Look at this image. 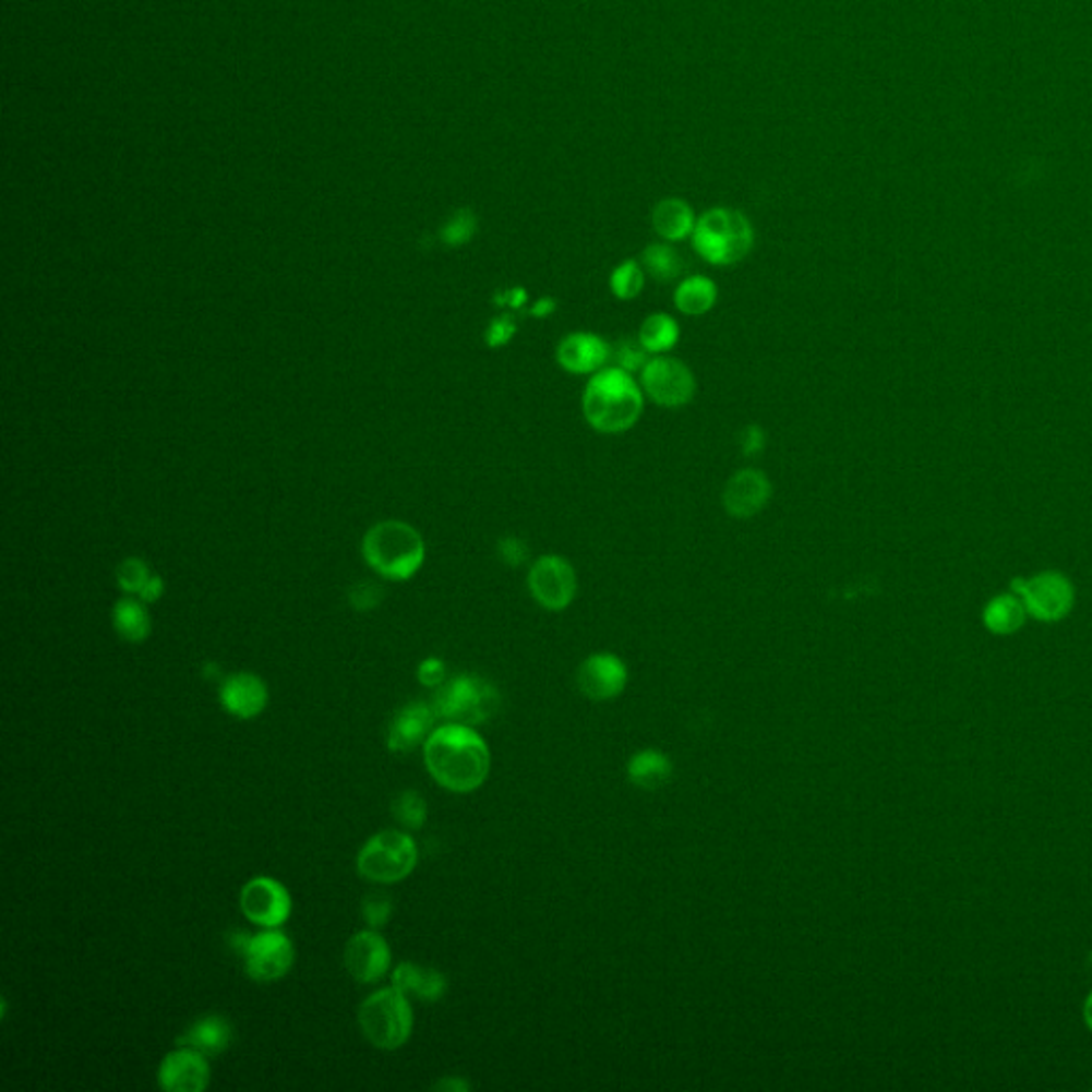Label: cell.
<instances>
[{"label": "cell", "mask_w": 1092, "mask_h": 1092, "mask_svg": "<svg viewBox=\"0 0 1092 1092\" xmlns=\"http://www.w3.org/2000/svg\"><path fill=\"white\" fill-rule=\"evenodd\" d=\"M425 766L431 777L451 792H475L491 766L487 743L470 725L446 723L425 741Z\"/></svg>", "instance_id": "cell-1"}, {"label": "cell", "mask_w": 1092, "mask_h": 1092, "mask_svg": "<svg viewBox=\"0 0 1092 1092\" xmlns=\"http://www.w3.org/2000/svg\"><path fill=\"white\" fill-rule=\"evenodd\" d=\"M645 397L629 372L607 368L593 374L583 391L585 421L600 433H623L643 415Z\"/></svg>", "instance_id": "cell-2"}, {"label": "cell", "mask_w": 1092, "mask_h": 1092, "mask_svg": "<svg viewBox=\"0 0 1092 1092\" xmlns=\"http://www.w3.org/2000/svg\"><path fill=\"white\" fill-rule=\"evenodd\" d=\"M696 252L715 267H728L743 261L754 248V227L743 212L712 207L696 220L692 233Z\"/></svg>", "instance_id": "cell-3"}, {"label": "cell", "mask_w": 1092, "mask_h": 1092, "mask_svg": "<svg viewBox=\"0 0 1092 1092\" xmlns=\"http://www.w3.org/2000/svg\"><path fill=\"white\" fill-rule=\"evenodd\" d=\"M365 560L374 571L393 580H406L423 566L425 544L417 529L399 521L372 527L365 536Z\"/></svg>", "instance_id": "cell-4"}, {"label": "cell", "mask_w": 1092, "mask_h": 1092, "mask_svg": "<svg viewBox=\"0 0 1092 1092\" xmlns=\"http://www.w3.org/2000/svg\"><path fill=\"white\" fill-rule=\"evenodd\" d=\"M412 1007L399 988H384L359 1007V1027L365 1040L381 1049H397L412 1035Z\"/></svg>", "instance_id": "cell-5"}, {"label": "cell", "mask_w": 1092, "mask_h": 1092, "mask_svg": "<svg viewBox=\"0 0 1092 1092\" xmlns=\"http://www.w3.org/2000/svg\"><path fill=\"white\" fill-rule=\"evenodd\" d=\"M419 860L412 837L397 830H382L357 855V871L374 884H397L406 879Z\"/></svg>", "instance_id": "cell-6"}, {"label": "cell", "mask_w": 1092, "mask_h": 1092, "mask_svg": "<svg viewBox=\"0 0 1092 1092\" xmlns=\"http://www.w3.org/2000/svg\"><path fill=\"white\" fill-rule=\"evenodd\" d=\"M497 707V692L482 679L457 676L442 685L433 698L435 717L453 723L475 725L489 719Z\"/></svg>", "instance_id": "cell-7"}, {"label": "cell", "mask_w": 1092, "mask_h": 1092, "mask_svg": "<svg viewBox=\"0 0 1092 1092\" xmlns=\"http://www.w3.org/2000/svg\"><path fill=\"white\" fill-rule=\"evenodd\" d=\"M236 946L243 953L248 977L254 982H276L285 977L295 962L292 941L276 928H267L252 937L241 935Z\"/></svg>", "instance_id": "cell-8"}, {"label": "cell", "mask_w": 1092, "mask_h": 1092, "mask_svg": "<svg viewBox=\"0 0 1092 1092\" xmlns=\"http://www.w3.org/2000/svg\"><path fill=\"white\" fill-rule=\"evenodd\" d=\"M531 598L547 611L568 609L576 596V572L562 555H542L533 562L527 576Z\"/></svg>", "instance_id": "cell-9"}, {"label": "cell", "mask_w": 1092, "mask_h": 1092, "mask_svg": "<svg viewBox=\"0 0 1092 1092\" xmlns=\"http://www.w3.org/2000/svg\"><path fill=\"white\" fill-rule=\"evenodd\" d=\"M643 391L664 408L687 406L696 395V379L692 370L672 357L649 359L640 372Z\"/></svg>", "instance_id": "cell-10"}, {"label": "cell", "mask_w": 1092, "mask_h": 1092, "mask_svg": "<svg viewBox=\"0 0 1092 1092\" xmlns=\"http://www.w3.org/2000/svg\"><path fill=\"white\" fill-rule=\"evenodd\" d=\"M239 907L256 926L278 928L290 915V895L274 877H254L241 888Z\"/></svg>", "instance_id": "cell-11"}, {"label": "cell", "mask_w": 1092, "mask_h": 1092, "mask_svg": "<svg viewBox=\"0 0 1092 1092\" xmlns=\"http://www.w3.org/2000/svg\"><path fill=\"white\" fill-rule=\"evenodd\" d=\"M209 1063L207 1056L192 1049L178 1047L169 1052L158 1069V1084L167 1092H201L209 1087Z\"/></svg>", "instance_id": "cell-12"}, {"label": "cell", "mask_w": 1092, "mask_h": 1092, "mask_svg": "<svg viewBox=\"0 0 1092 1092\" xmlns=\"http://www.w3.org/2000/svg\"><path fill=\"white\" fill-rule=\"evenodd\" d=\"M344 962L352 980L374 984L384 977L391 967V950L376 931H361L346 944Z\"/></svg>", "instance_id": "cell-13"}, {"label": "cell", "mask_w": 1092, "mask_h": 1092, "mask_svg": "<svg viewBox=\"0 0 1092 1092\" xmlns=\"http://www.w3.org/2000/svg\"><path fill=\"white\" fill-rule=\"evenodd\" d=\"M772 487L760 470H739L725 482L723 508L734 519H752L770 502Z\"/></svg>", "instance_id": "cell-14"}, {"label": "cell", "mask_w": 1092, "mask_h": 1092, "mask_svg": "<svg viewBox=\"0 0 1092 1092\" xmlns=\"http://www.w3.org/2000/svg\"><path fill=\"white\" fill-rule=\"evenodd\" d=\"M627 670L613 653H596L578 668V687L591 700H611L625 687Z\"/></svg>", "instance_id": "cell-15"}, {"label": "cell", "mask_w": 1092, "mask_h": 1092, "mask_svg": "<svg viewBox=\"0 0 1092 1092\" xmlns=\"http://www.w3.org/2000/svg\"><path fill=\"white\" fill-rule=\"evenodd\" d=\"M611 359V346L596 333L566 335L557 346V363L571 374H598Z\"/></svg>", "instance_id": "cell-16"}, {"label": "cell", "mask_w": 1092, "mask_h": 1092, "mask_svg": "<svg viewBox=\"0 0 1092 1092\" xmlns=\"http://www.w3.org/2000/svg\"><path fill=\"white\" fill-rule=\"evenodd\" d=\"M1018 591L1022 596L1027 611L1044 621L1065 617L1071 609V589L1060 576L1054 574L1033 578L1031 583H1024L1022 589Z\"/></svg>", "instance_id": "cell-17"}, {"label": "cell", "mask_w": 1092, "mask_h": 1092, "mask_svg": "<svg viewBox=\"0 0 1092 1092\" xmlns=\"http://www.w3.org/2000/svg\"><path fill=\"white\" fill-rule=\"evenodd\" d=\"M267 685L252 672H238L225 679L220 687V703L239 719H252L267 707Z\"/></svg>", "instance_id": "cell-18"}, {"label": "cell", "mask_w": 1092, "mask_h": 1092, "mask_svg": "<svg viewBox=\"0 0 1092 1092\" xmlns=\"http://www.w3.org/2000/svg\"><path fill=\"white\" fill-rule=\"evenodd\" d=\"M435 711L425 703H410L397 712L388 725L386 747L395 754H406L428 739Z\"/></svg>", "instance_id": "cell-19"}, {"label": "cell", "mask_w": 1092, "mask_h": 1092, "mask_svg": "<svg viewBox=\"0 0 1092 1092\" xmlns=\"http://www.w3.org/2000/svg\"><path fill=\"white\" fill-rule=\"evenodd\" d=\"M393 986L408 997L421 1000H437L446 993V980L440 971L428 969L415 962H401L393 971Z\"/></svg>", "instance_id": "cell-20"}, {"label": "cell", "mask_w": 1092, "mask_h": 1092, "mask_svg": "<svg viewBox=\"0 0 1092 1092\" xmlns=\"http://www.w3.org/2000/svg\"><path fill=\"white\" fill-rule=\"evenodd\" d=\"M231 1037H233L231 1024L223 1016H205V1018L196 1020L191 1029L178 1040V1045L192 1047L209 1058V1056H218L220 1052H225L231 1044Z\"/></svg>", "instance_id": "cell-21"}, {"label": "cell", "mask_w": 1092, "mask_h": 1092, "mask_svg": "<svg viewBox=\"0 0 1092 1092\" xmlns=\"http://www.w3.org/2000/svg\"><path fill=\"white\" fill-rule=\"evenodd\" d=\"M653 229L665 241L687 239L696 229L694 209L683 199H664L653 209Z\"/></svg>", "instance_id": "cell-22"}, {"label": "cell", "mask_w": 1092, "mask_h": 1092, "mask_svg": "<svg viewBox=\"0 0 1092 1092\" xmlns=\"http://www.w3.org/2000/svg\"><path fill=\"white\" fill-rule=\"evenodd\" d=\"M717 286L707 276H689L674 288V305L687 316H703L717 303Z\"/></svg>", "instance_id": "cell-23"}, {"label": "cell", "mask_w": 1092, "mask_h": 1092, "mask_svg": "<svg viewBox=\"0 0 1092 1092\" xmlns=\"http://www.w3.org/2000/svg\"><path fill=\"white\" fill-rule=\"evenodd\" d=\"M627 772H629V779L638 788L656 790V788H662L665 781L670 779L672 766H670V761H668L664 754L647 749V752H640V754H636L632 758L629 766H627Z\"/></svg>", "instance_id": "cell-24"}, {"label": "cell", "mask_w": 1092, "mask_h": 1092, "mask_svg": "<svg viewBox=\"0 0 1092 1092\" xmlns=\"http://www.w3.org/2000/svg\"><path fill=\"white\" fill-rule=\"evenodd\" d=\"M643 269L658 283H672L683 274V259L670 243H651L640 256Z\"/></svg>", "instance_id": "cell-25"}, {"label": "cell", "mask_w": 1092, "mask_h": 1092, "mask_svg": "<svg viewBox=\"0 0 1092 1092\" xmlns=\"http://www.w3.org/2000/svg\"><path fill=\"white\" fill-rule=\"evenodd\" d=\"M638 339H640V344L645 346V350L649 355L668 352L679 341V323L670 314H665V312L649 314L645 319V323L640 325Z\"/></svg>", "instance_id": "cell-26"}, {"label": "cell", "mask_w": 1092, "mask_h": 1092, "mask_svg": "<svg viewBox=\"0 0 1092 1092\" xmlns=\"http://www.w3.org/2000/svg\"><path fill=\"white\" fill-rule=\"evenodd\" d=\"M113 625L122 638L129 643H142L149 636L152 623L147 611L137 600H122L113 609Z\"/></svg>", "instance_id": "cell-27"}, {"label": "cell", "mask_w": 1092, "mask_h": 1092, "mask_svg": "<svg viewBox=\"0 0 1092 1092\" xmlns=\"http://www.w3.org/2000/svg\"><path fill=\"white\" fill-rule=\"evenodd\" d=\"M1024 602L1016 598H998L986 609V625L995 634H1011L1024 623Z\"/></svg>", "instance_id": "cell-28"}, {"label": "cell", "mask_w": 1092, "mask_h": 1092, "mask_svg": "<svg viewBox=\"0 0 1092 1092\" xmlns=\"http://www.w3.org/2000/svg\"><path fill=\"white\" fill-rule=\"evenodd\" d=\"M645 288V269L640 265V261L636 259H627L623 263H619L617 267L613 269L611 274V290L617 299H623V301H632L636 299Z\"/></svg>", "instance_id": "cell-29"}, {"label": "cell", "mask_w": 1092, "mask_h": 1092, "mask_svg": "<svg viewBox=\"0 0 1092 1092\" xmlns=\"http://www.w3.org/2000/svg\"><path fill=\"white\" fill-rule=\"evenodd\" d=\"M393 815L397 817L399 824H404L406 828H421L425 824V817H428V805L425 801L421 799V794L417 792H401L395 801H393Z\"/></svg>", "instance_id": "cell-30"}, {"label": "cell", "mask_w": 1092, "mask_h": 1092, "mask_svg": "<svg viewBox=\"0 0 1092 1092\" xmlns=\"http://www.w3.org/2000/svg\"><path fill=\"white\" fill-rule=\"evenodd\" d=\"M611 359L615 368L634 374L643 372V368L649 361V352L645 350L640 339H619L615 346H611Z\"/></svg>", "instance_id": "cell-31"}, {"label": "cell", "mask_w": 1092, "mask_h": 1092, "mask_svg": "<svg viewBox=\"0 0 1092 1092\" xmlns=\"http://www.w3.org/2000/svg\"><path fill=\"white\" fill-rule=\"evenodd\" d=\"M476 229H478V223H476L475 212L470 209H457L448 220L446 225L442 227V241L446 245H464L468 243L470 239L475 238Z\"/></svg>", "instance_id": "cell-32"}, {"label": "cell", "mask_w": 1092, "mask_h": 1092, "mask_svg": "<svg viewBox=\"0 0 1092 1092\" xmlns=\"http://www.w3.org/2000/svg\"><path fill=\"white\" fill-rule=\"evenodd\" d=\"M363 917L365 922L372 926V928H381L386 924V920L391 917V911H393V902L388 897L384 895H370L365 901H363Z\"/></svg>", "instance_id": "cell-33"}, {"label": "cell", "mask_w": 1092, "mask_h": 1092, "mask_svg": "<svg viewBox=\"0 0 1092 1092\" xmlns=\"http://www.w3.org/2000/svg\"><path fill=\"white\" fill-rule=\"evenodd\" d=\"M515 333H517V321L511 314H502L491 321L484 339L491 348H500L506 346L515 337Z\"/></svg>", "instance_id": "cell-34"}, {"label": "cell", "mask_w": 1092, "mask_h": 1092, "mask_svg": "<svg viewBox=\"0 0 1092 1092\" xmlns=\"http://www.w3.org/2000/svg\"><path fill=\"white\" fill-rule=\"evenodd\" d=\"M497 555L504 564L508 566H521L529 557V547L523 538L517 536H506L497 542Z\"/></svg>", "instance_id": "cell-35"}, {"label": "cell", "mask_w": 1092, "mask_h": 1092, "mask_svg": "<svg viewBox=\"0 0 1092 1092\" xmlns=\"http://www.w3.org/2000/svg\"><path fill=\"white\" fill-rule=\"evenodd\" d=\"M149 576H147V571L143 568L142 562H127L120 571V585L127 589V591H140L142 593L143 587L147 585Z\"/></svg>", "instance_id": "cell-36"}, {"label": "cell", "mask_w": 1092, "mask_h": 1092, "mask_svg": "<svg viewBox=\"0 0 1092 1092\" xmlns=\"http://www.w3.org/2000/svg\"><path fill=\"white\" fill-rule=\"evenodd\" d=\"M381 587H376V585H372V583H363V585H359V587L352 591L350 600H352L355 609H359V611H368V609H374V607L381 602Z\"/></svg>", "instance_id": "cell-37"}, {"label": "cell", "mask_w": 1092, "mask_h": 1092, "mask_svg": "<svg viewBox=\"0 0 1092 1092\" xmlns=\"http://www.w3.org/2000/svg\"><path fill=\"white\" fill-rule=\"evenodd\" d=\"M741 448L747 457H756L760 455L761 451L766 448V433L760 425H749V428L743 431V437H741Z\"/></svg>", "instance_id": "cell-38"}, {"label": "cell", "mask_w": 1092, "mask_h": 1092, "mask_svg": "<svg viewBox=\"0 0 1092 1092\" xmlns=\"http://www.w3.org/2000/svg\"><path fill=\"white\" fill-rule=\"evenodd\" d=\"M444 674H446V668H444V662L437 660V658H429L423 664L419 665V681L423 685H428V687L442 685Z\"/></svg>", "instance_id": "cell-39"}, {"label": "cell", "mask_w": 1092, "mask_h": 1092, "mask_svg": "<svg viewBox=\"0 0 1092 1092\" xmlns=\"http://www.w3.org/2000/svg\"><path fill=\"white\" fill-rule=\"evenodd\" d=\"M495 303H497V305H508V308H513V310H519V308H523V305L527 303V290L521 288V286L508 288V290H504V292H500V295H497Z\"/></svg>", "instance_id": "cell-40"}, {"label": "cell", "mask_w": 1092, "mask_h": 1092, "mask_svg": "<svg viewBox=\"0 0 1092 1092\" xmlns=\"http://www.w3.org/2000/svg\"><path fill=\"white\" fill-rule=\"evenodd\" d=\"M557 310V301L553 297H542L529 308V316L533 319H549Z\"/></svg>", "instance_id": "cell-41"}, {"label": "cell", "mask_w": 1092, "mask_h": 1092, "mask_svg": "<svg viewBox=\"0 0 1092 1092\" xmlns=\"http://www.w3.org/2000/svg\"><path fill=\"white\" fill-rule=\"evenodd\" d=\"M435 1089H444V1091H448V1089H455V1091H466V1089H468V1084H466V1082H461V1080H446V1082H440Z\"/></svg>", "instance_id": "cell-42"}, {"label": "cell", "mask_w": 1092, "mask_h": 1092, "mask_svg": "<svg viewBox=\"0 0 1092 1092\" xmlns=\"http://www.w3.org/2000/svg\"><path fill=\"white\" fill-rule=\"evenodd\" d=\"M1084 1022H1087V1027L1092 1031V993L1084 1000Z\"/></svg>", "instance_id": "cell-43"}, {"label": "cell", "mask_w": 1092, "mask_h": 1092, "mask_svg": "<svg viewBox=\"0 0 1092 1092\" xmlns=\"http://www.w3.org/2000/svg\"><path fill=\"white\" fill-rule=\"evenodd\" d=\"M1091 967H1092V951H1091Z\"/></svg>", "instance_id": "cell-44"}]
</instances>
